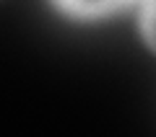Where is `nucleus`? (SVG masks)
<instances>
[{
  "label": "nucleus",
  "mask_w": 156,
  "mask_h": 137,
  "mask_svg": "<svg viewBox=\"0 0 156 137\" xmlns=\"http://www.w3.org/2000/svg\"><path fill=\"white\" fill-rule=\"evenodd\" d=\"M55 3L76 18H99L125 8L130 0H55Z\"/></svg>",
  "instance_id": "obj_1"
},
{
  "label": "nucleus",
  "mask_w": 156,
  "mask_h": 137,
  "mask_svg": "<svg viewBox=\"0 0 156 137\" xmlns=\"http://www.w3.org/2000/svg\"><path fill=\"white\" fill-rule=\"evenodd\" d=\"M143 34L148 44L156 49V0H146L143 5Z\"/></svg>",
  "instance_id": "obj_2"
}]
</instances>
